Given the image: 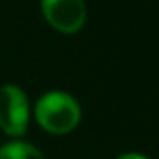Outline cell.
Instances as JSON below:
<instances>
[{
    "instance_id": "cell-1",
    "label": "cell",
    "mask_w": 159,
    "mask_h": 159,
    "mask_svg": "<svg viewBox=\"0 0 159 159\" xmlns=\"http://www.w3.org/2000/svg\"><path fill=\"white\" fill-rule=\"evenodd\" d=\"M36 118L45 131L64 135L77 127L81 120V107L64 92H49L38 101Z\"/></svg>"
},
{
    "instance_id": "cell-2",
    "label": "cell",
    "mask_w": 159,
    "mask_h": 159,
    "mask_svg": "<svg viewBox=\"0 0 159 159\" xmlns=\"http://www.w3.org/2000/svg\"><path fill=\"white\" fill-rule=\"evenodd\" d=\"M28 125V103L23 90L11 84L0 86V129L10 137H19Z\"/></svg>"
},
{
    "instance_id": "cell-3",
    "label": "cell",
    "mask_w": 159,
    "mask_h": 159,
    "mask_svg": "<svg viewBox=\"0 0 159 159\" xmlns=\"http://www.w3.org/2000/svg\"><path fill=\"white\" fill-rule=\"evenodd\" d=\"M41 8L47 23L64 34L81 30L86 21L84 0H41Z\"/></svg>"
},
{
    "instance_id": "cell-4",
    "label": "cell",
    "mask_w": 159,
    "mask_h": 159,
    "mask_svg": "<svg viewBox=\"0 0 159 159\" xmlns=\"http://www.w3.org/2000/svg\"><path fill=\"white\" fill-rule=\"evenodd\" d=\"M0 159H45L39 150L26 142H10L0 148Z\"/></svg>"
},
{
    "instance_id": "cell-5",
    "label": "cell",
    "mask_w": 159,
    "mask_h": 159,
    "mask_svg": "<svg viewBox=\"0 0 159 159\" xmlns=\"http://www.w3.org/2000/svg\"><path fill=\"white\" fill-rule=\"evenodd\" d=\"M118 159H146V157L139 155V153H125V155H120Z\"/></svg>"
}]
</instances>
